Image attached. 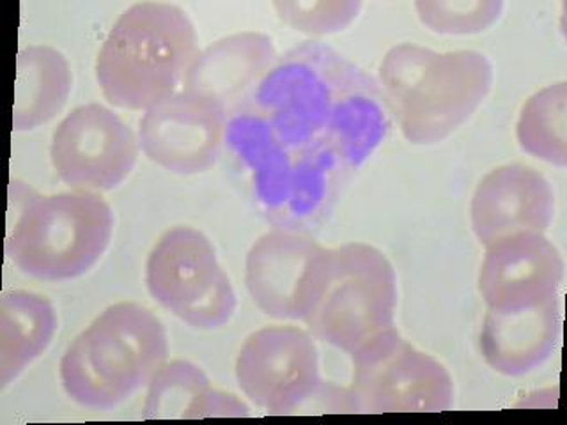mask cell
<instances>
[{"label": "cell", "instance_id": "6da1fadb", "mask_svg": "<svg viewBox=\"0 0 567 425\" xmlns=\"http://www.w3.org/2000/svg\"><path fill=\"white\" fill-rule=\"evenodd\" d=\"M239 106L256 112L288 146L333 151L351 173L390 128L377 80L319 41L284 53Z\"/></svg>", "mask_w": 567, "mask_h": 425}, {"label": "cell", "instance_id": "7a4b0ae2", "mask_svg": "<svg viewBox=\"0 0 567 425\" xmlns=\"http://www.w3.org/2000/svg\"><path fill=\"white\" fill-rule=\"evenodd\" d=\"M224 146L247 174L257 208L277 229L306 235L318 229L351 174L333 151L284 144L245 106L227 117Z\"/></svg>", "mask_w": 567, "mask_h": 425}, {"label": "cell", "instance_id": "3957f363", "mask_svg": "<svg viewBox=\"0 0 567 425\" xmlns=\"http://www.w3.org/2000/svg\"><path fill=\"white\" fill-rule=\"evenodd\" d=\"M383 100L403 137L431 146L451 137L483 105L495 71L475 50L436 52L421 44H395L380 64Z\"/></svg>", "mask_w": 567, "mask_h": 425}, {"label": "cell", "instance_id": "277c9868", "mask_svg": "<svg viewBox=\"0 0 567 425\" xmlns=\"http://www.w3.org/2000/svg\"><path fill=\"white\" fill-rule=\"evenodd\" d=\"M197 55V32L182 8L138 2L117 18L103 41L97 84L111 105L147 111L177 93Z\"/></svg>", "mask_w": 567, "mask_h": 425}, {"label": "cell", "instance_id": "5b68a950", "mask_svg": "<svg viewBox=\"0 0 567 425\" xmlns=\"http://www.w3.org/2000/svg\"><path fill=\"white\" fill-rule=\"evenodd\" d=\"M114 212L93 191L35 194L9 185L6 256L27 277L66 282L87 273L111 243Z\"/></svg>", "mask_w": 567, "mask_h": 425}, {"label": "cell", "instance_id": "8992f818", "mask_svg": "<svg viewBox=\"0 0 567 425\" xmlns=\"http://www.w3.org/2000/svg\"><path fill=\"white\" fill-rule=\"evenodd\" d=\"M165 326L147 307L115 303L68 345L59 376L71 401L96 412L150 386L167 362Z\"/></svg>", "mask_w": 567, "mask_h": 425}, {"label": "cell", "instance_id": "52a82bcc", "mask_svg": "<svg viewBox=\"0 0 567 425\" xmlns=\"http://www.w3.org/2000/svg\"><path fill=\"white\" fill-rule=\"evenodd\" d=\"M398 277L368 243L321 248L307 279L301 323L324 344L351 354L394 328Z\"/></svg>", "mask_w": 567, "mask_h": 425}, {"label": "cell", "instance_id": "ba28073f", "mask_svg": "<svg viewBox=\"0 0 567 425\" xmlns=\"http://www.w3.org/2000/svg\"><path fill=\"white\" fill-rule=\"evenodd\" d=\"M151 298L195 330L226 326L236 312V292L200 230L177 226L159 236L146 262Z\"/></svg>", "mask_w": 567, "mask_h": 425}, {"label": "cell", "instance_id": "9c48e42d", "mask_svg": "<svg viewBox=\"0 0 567 425\" xmlns=\"http://www.w3.org/2000/svg\"><path fill=\"white\" fill-rule=\"evenodd\" d=\"M357 413H443L454 403L447 369L404 341L395 328L350 354Z\"/></svg>", "mask_w": 567, "mask_h": 425}, {"label": "cell", "instance_id": "30bf717a", "mask_svg": "<svg viewBox=\"0 0 567 425\" xmlns=\"http://www.w3.org/2000/svg\"><path fill=\"white\" fill-rule=\"evenodd\" d=\"M239 388L270 415H292L323 386L315 336L291 324H274L248 336L236 359Z\"/></svg>", "mask_w": 567, "mask_h": 425}, {"label": "cell", "instance_id": "8fae6325", "mask_svg": "<svg viewBox=\"0 0 567 425\" xmlns=\"http://www.w3.org/2000/svg\"><path fill=\"white\" fill-rule=\"evenodd\" d=\"M128 124L100 103L79 106L53 132L50 158L62 183L82 191H111L137 164Z\"/></svg>", "mask_w": 567, "mask_h": 425}, {"label": "cell", "instance_id": "7c38bea8", "mask_svg": "<svg viewBox=\"0 0 567 425\" xmlns=\"http://www.w3.org/2000/svg\"><path fill=\"white\" fill-rule=\"evenodd\" d=\"M226 123L227 112L218 103L182 89L142 115L138 146L168 173L203 174L217 164Z\"/></svg>", "mask_w": 567, "mask_h": 425}, {"label": "cell", "instance_id": "4fadbf2b", "mask_svg": "<svg viewBox=\"0 0 567 425\" xmlns=\"http://www.w3.org/2000/svg\"><path fill=\"white\" fill-rule=\"evenodd\" d=\"M564 259L540 232H518L487 245L478 292L487 310L522 312L557 300Z\"/></svg>", "mask_w": 567, "mask_h": 425}, {"label": "cell", "instance_id": "5bb4252c", "mask_svg": "<svg viewBox=\"0 0 567 425\" xmlns=\"http://www.w3.org/2000/svg\"><path fill=\"white\" fill-rule=\"evenodd\" d=\"M554 217V188L539 170L523 164L489 170L470 203L472 229L484 247L518 232L545 235Z\"/></svg>", "mask_w": 567, "mask_h": 425}, {"label": "cell", "instance_id": "9a60e30c", "mask_svg": "<svg viewBox=\"0 0 567 425\" xmlns=\"http://www.w3.org/2000/svg\"><path fill=\"white\" fill-rule=\"evenodd\" d=\"M321 248L306 232L277 227L257 239L245 265L254 305L279 321H300L307 279Z\"/></svg>", "mask_w": 567, "mask_h": 425}, {"label": "cell", "instance_id": "2e32d148", "mask_svg": "<svg viewBox=\"0 0 567 425\" xmlns=\"http://www.w3.org/2000/svg\"><path fill=\"white\" fill-rule=\"evenodd\" d=\"M270 35L241 32L199 52L186 73L183 89L209 97L229 114L252 93L277 62Z\"/></svg>", "mask_w": 567, "mask_h": 425}, {"label": "cell", "instance_id": "e0dca14e", "mask_svg": "<svg viewBox=\"0 0 567 425\" xmlns=\"http://www.w3.org/2000/svg\"><path fill=\"white\" fill-rule=\"evenodd\" d=\"M560 324L558 298L522 312L487 310L478 336L484 362L502 376L530 374L554 354Z\"/></svg>", "mask_w": 567, "mask_h": 425}, {"label": "cell", "instance_id": "ac0fdd59", "mask_svg": "<svg viewBox=\"0 0 567 425\" xmlns=\"http://www.w3.org/2000/svg\"><path fill=\"white\" fill-rule=\"evenodd\" d=\"M248 415V407L236 395L212 388L208 376L185 360L165 363L156 372L144 404L146 421Z\"/></svg>", "mask_w": 567, "mask_h": 425}, {"label": "cell", "instance_id": "d6986e66", "mask_svg": "<svg viewBox=\"0 0 567 425\" xmlns=\"http://www.w3.org/2000/svg\"><path fill=\"white\" fill-rule=\"evenodd\" d=\"M70 93V64L59 50L44 44L20 50L14 82V132H31L52 121L66 105Z\"/></svg>", "mask_w": 567, "mask_h": 425}, {"label": "cell", "instance_id": "ffe728a7", "mask_svg": "<svg viewBox=\"0 0 567 425\" xmlns=\"http://www.w3.org/2000/svg\"><path fill=\"white\" fill-rule=\"evenodd\" d=\"M58 330L55 309L31 291H9L0 298V385L17 380L49 348Z\"/></svg>", "mask_w": 567, "mask_h": 425}, {"label": "cell", "instance_id": "44dd1931", "mask_svg": "<svg viewBox=\"0 0 567 425\" xmlns=\"http://www.w3.org/2000/svg\"><path fill=\"white\" fill-rule=\"evenodd\" d=\"M516 138L527 155L564 168L567 164V85H546L519 112Z\"/></svg>", "mask_w": 567, "mask_h": 425}, {"label": "cell", "instance_id": "7402d4cb", "mask_svg": "<svg viewBox=\"0 0 567 425\" xmlns=\"http://www.w3.org/2000/svg\"><path fill=\"white\" fill-rule=\"evenodd\" d=\"M416 14L430 31L442 35H470L484 32L498 22L504 11L502 0H422Z\"/></svg>", "mask_w": 567, "mask_h": 425}, {"label": "cell", "instance_id": "603a6c76", "mask_svg": "<svg viewBox=\"0 0 567 425\" xmlns=\"http://www.w3.org/2000/svg\"><path fill=\"white\" fill-rule=\"evenodd\" d=\"M274 9L286 25L310 35H328L344 31L357 20L362 9L359 0L339 2H307V0H280Z\"/></svg>", "mask_w": 567, "mask_h": 425}]
</instances>
